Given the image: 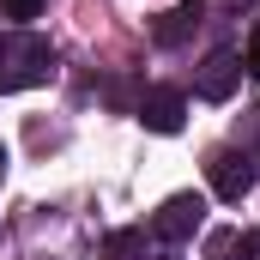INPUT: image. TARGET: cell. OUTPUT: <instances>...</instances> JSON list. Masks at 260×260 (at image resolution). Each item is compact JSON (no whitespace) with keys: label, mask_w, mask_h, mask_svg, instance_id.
<instances>
[{"label":"cell","mask_w":260,"mask_h":260,"mask_svg":"<svg viewBox=\"0 0 260 260\" xmlns=\"http://www.w3.org/2000/svg\"><path fill=\"white\" fill-rule=\"evenodd\" d=\"M236 79H242V55H230V49H218L212 61L200 67V97L206 103H230V91H236Z\"/></svg>","instance_id":"4"},{"label":"cell","mask_w":260,"mask_h":260,"mask_svg":"<svg viewBox=\"0 0 260 260\" xmlns=\"http://www.w3.org/2000/svg\"><path fill=\"white\" fill-rule=\"evenodd\" d=\"M0 176H6V145H0Z\"/></svg>","instance_id":"10"},{"label":"cell","mask_w":260,"mask_h":260,"mask_svg":"<svg viewBox=\"0 0 260 260\" xmlns=\"http://www.w3.org/2000/svg\"><path fill=\"white\" fill-rule=\"evenodd\" d=\"M242 73H254V79H260V24L248 30V49H242Z\"/></svg>","instance_id":"8"},{"label":"cell","mask_w":260,"mask_h":260,"mask_svg":"<svg viewBox=\"0 0 260 260\" xmlns=\"http://www.w3.org/2000/svg\"><path fill=\"white\" fill-rule=\"evenodd\" d=\"M206 182H212L218 200H242L254 188V157L248 151H212L206 157Z\"/></svg>","instance_id":"3"},{"label":"cell","mask_w":260,"mask_h":260,"mask_svg":"<svg viewBox=\"0 0 260 260\" xmlns=\"http://www.w3.org/2000/svg\"><path fill=\"white\" fill-rule=\"evenodd\" d=\"M49 73H55L49 37H37V30L6 37V49H0V85H6V91H24V85H37V79H49Z\"/></svg>","instance_id":"1"},{"label":"cell","mask_w":260,"mask_h":260,"mask_svg":"<svg viewBox=\"0 0 260 260\" xmlns=\"http://www.w3.org/2000/svg\"><path fill=\"white\" fill-rule=\"evenodd\" d=\"M0 12H6V18H37L43 0H0Z\"/></svg>","instance_id":"9"},{"label":"cell","mask_w":260,"mask_h":260,"mask_svg":"<svg viewBox=\"0 0 260 260\" xmlns=\"http://www.w3.org/2000/svg\"><path fill=\"white\" fill-rule=\"evenodd\" d=\"M200 18H206V0H182V6H170V12L157 18V30H151V37H157L164 49H176V43H188V37L200 30Z\"/></svg>","instance_id":"6"},{"label":"cell","mask_w":260,"mask_h":260,"mask_svg":"<svg viewBox=\"0 0 260 260\" xmlns=\"http://www.w3.org/2000/svg\"><path fill=\"white\" fill-rule=\"evenodd\" d=\"M182 115H188L182 91H145V97H139V121L151 133H182Z\"/></svg>","instance_id":"5"},{"label":"cell","mask_w":260,"mask_h":260,"mask_svg":"<svg viewBox=\"0 0 260 260\" xmlns=\"http://www.w3.org/2000/svg\"><path fill=\"white\" fill-rule=\"evenodd\" d=\"M230 254L236 260H260V230H242V236L230 242Z\"/></svg>","instance_id":"7"},{"label":"cell","mask_w":260,"mask_h":260,"mask_svg":"<svg viewBox=\"0 0 260 260\" xmlns=\"http://www.w3.org/2000/svg\"><path fill=\"white\" fill-rule=\"evenodd\" d=\"M0 49H6V37H0Z\"/></svg>","instance_id":"11"},{"label":"cell","mask_w":260,"mask_h":260,"mask_svg":"<svg viewBox=\"0 0 260 260\" xmlns=\"http://www.w3.org/2000/svg\"><path fill=\"white\" fill-rule=\"evenodd\" d=\"M200 218H206V200L200 194H170L157 206V218H151V236L157 242H188L200 230Z\"/></svg>","instance_id":"2"}]
</instances>
